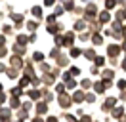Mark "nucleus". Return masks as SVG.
<instances>
[{"label":"nucleus","mask_w":126,"mask_h":122,"mask_svg":"<svg viewBox=\"0 0 126 122\" xmlns=\"http://www.w3.org/2000/svg\"><path fill=\"white\" fill-rule=\"evenodd\" d=\"M59 105H61V109H69V107L73 105V97H69L67 93H59Z\"/></svg>","instance_id":"nucleus-1"},{"label":"nucleus","mask_w":126,"mask_h":122,"mask_svg":"<svg viewBox=\"0 0 126 122\" xmlns=\"http://www.w3.org/2000/svg\"><path fill=\"white\" fill-rule=\"evenodd\" d=\"M84 15H86L88 21H90V19H94L95 15H97V8H95V4H88L86 10H84Z\"/></svg>","instance_id":"nucleus-2"},{"label":"nucleus","mask_w":126,"mask_h":122,"mask_svg":"<svg viewBox=\"0 0 126 122\" xmlns=\"http://www.w3.org/2000/svg\"><path fill=\"white\" fill-rule=\"evenodd\" d=\"M118 53H120V46H118V44H109V46H107V55L117 57Z\"/></svg>","instance_id":"nucleus-3"},{"label":"nucleus","mask_w":126,"mask_h":122,"mask_svg":"<svg viewBox=\"0 0 126 122\" xmlns=\"http://www.w3.org/2000/svg\"><path fill=\"white\" fill-rule=\"evenodd\" d=\"M10 61H12V67H14V69H21V67H23V59H21L17 53H16V55H12V59H10Z\"/></svg>","instance_id":"nucleus-4"},{"label":"nucleus","mask_w":126,"mask_h":122,"mask_svg":"<svg viewBox=\"0 0 126 122\" xmlns=\"http://www.w3.org/2000/svg\"><path fill=\"white\" fill-rule=\"evenodd\" d=\"M115 105H117V99H115V97H109V99H105V103H103V111L107 113V111H111V109H113Z\"/></svg>","instance_id":"nucleus-5"},{"label":"nucleus","mask_w":126,"mask_h":122,"mask_svg":"<svg viewBox=\"0 0 126 122\" xmlns=\"http://www.w3.org/2000/svg\"><path fill=\"white\" fill-rule=\"evenodd\" d=\"M73 42H75V34L73 32L63 34V46H73Z\"/></svg>","instance_id":"nucleus-6"},{"label":"nucleus","mask_w":126,"mask_h":122,"mask_svg":"<svg viewBox=\"0 0 126 122\" xmlns=\"http://www.w3.org/2000/svg\"><path fill=\"white\" fill-rule=\"evenodd\" d=\"M84 99H86V95H84V92H82V90H77L75 93H73V101H77V103L84 101Z\"/></svg>","instance_id":"nucleus-7"},{"label":"nucleus","mask_w":126,"mask_h":122,"mask_svg":"<svg viewBox=\"0 0 126 122\" xmlns=\"http://www.w3.org/2000/svg\"><path fill=\"white\" fill-rule=\"evenodd\" d=\"M97 19H99V23H109V21H111V14H109V10H105V12H101Z\"/></svg>","instance_id":"nucleus-8"},{"label":"nucleus","mask_w":126,"mask_h":122,"mask_svg":"<svg viewBox=\"0 0 126 122\" xmlns=\"http://www.w3.org/2000/svg\"><path fill=\"white\" fill-rule=\"evenodd\" d=\"M48 111V105L44 103V101H40V103H36V113L38 114H44Z\"/></svg>","instance_id":"nucleus-9"},{"label":"nucleus","mask_w":126,"mask_h":122,"mask_svg":"<svg viewBox=\"0 0 126 122\" xmlns=\"http://www.w3.org/2000/svg\"><path fill=\"white\" fill-rule=\"evenodd\" d=\"M42 82L48 84V86H52V84L55 82V76H54V75H48V73H46V75H44V78H42Z\"/></svg>","instance_id":"nucleus-10"},{"label":"nucleus","mask_w":126,"mask_h":122,"mask_svg":"<svg viewBox=\"0 0 126 122\" xmlns=\"http://www.w3.org/2000/svg\"><path fill=\"white\" fill-rule=\"evenodd\" d=\"M111 113H113V116H117V118H120V116L124 114V107H117V109L113 107V109H111Z\"/></svg>","instance_id":"nucleus-11"},{"label":"nucleus","mask_w":126,"mask_h":122,"mask_svg":"<svg viewBox=\"0 0 126 122\" xmlns=\"http://www.w3.org/2000/svg\"><path fill=\"white\" fill-rule=\"evenodd\" d=\"M92 42H94V44H101L103 42V38H101V34H99V32H94V34H92Z\"/></svg>","instance_id":"nucleus-12"},{"label":"nucleus","mask_w":126,"mask_h":122,"mask_svg":"<svg viewBox=\"0 0 126 122\" xmlns=\"http://www.w3.org/2000/svg\"><path fill=\"white\" fill-rule=\"evenodd\" d=\"M10 105H12V109H19V107H21V103H19V97H16V95H14V97L10 99Z\"/></svg>","instance_id":"nucleus-13"},{"label":"nucleus","mask_w":126,"mask_h":122,"mask_svg":"<svg viewBox=\"0 0 126 122\" xmlns=\"http://www.w3.org/2000/svg\"><path fill=\"white\" fill-rule=\"evenodd\" d=\"M40 95H42V92H40V90H31V92H29V97H31V99H40Z\"/></svg>","instance_id":"nucleus-14"},{"label":"nucleus","mask_w":126,"mask_h":122,"mask_svg":"<svg viewBox=\"0 0 126 122\" xmlns=\"http://www.w3.org/2000/svg\"><path fill=\"white\" fill-rule=\"evenodd\" d=\"M67 63H69V59H67L65 55H59V57H57V65H59V67H67Z\"/></svg>","instance_id":"nucleus-15"},{"label":"nucleus","mask_w":126,"mask_h":122,"mask_svg":"<svg viewBox=\"0 0 126 122\" xmlns=\"http://www.w3.org/2000/svg\"><path fill=\"white\" fill-rule=\"evenodd\" d=\"M12 95H16V97H19V95H23V90H21V86H16V88H12Z\"/></svg>","instance_id":"nucleus-16"},{"label":"nucleus","mask_w":126,"mask_h":122,"mask_svg":"<svg viewBox=\"0 0 126 122\" xmlns=\"http://www.w3.org/2000/svg\"><path fill=\"white\" fill-rule=\"evenodd\" d=\"M94 65L95 67H103V65H105V57H101V55H99V57H94Z\"/></svg>","instance_id":"nucleus-17"},{"label":"nucleus","mask_w":126,"mask_h":122,"mask_svg":"<svg viewBox=\"0 0 126 122\" xmlns=\"http://www.w3.org/2000/svg\"><path fill=\"white\" fill-rule=\"evenodd\" d=\"M32 15H34V17H42V8L40 6H32Z\"/></svg>","instance_id":"nucleus-18"},{"label":"nucleus","mask_w":126,"mask_h":122,"mask_svg":"<svg viewBox=\"0 0 126 122\" xmlns=\"http://www.w3.org/2000/svg\"><path fill=\"white\" fill-rule=\"evenodd\" d=\"M94 90L97 92V93H103V90H105V86H103V82H95V84H94Z\"/></svg>","instance_id":"nucleus-19"},{"label":"nucleus","mask_w":126,"mask_h":122,"mask_svg":"<svg viewBox=\"0 0 126 122\" xmlns=\"http://www.w3.org/2000/svg\"><path fill=\"white\" fill-rule=\"evenodd\" d=\"M117 6V0H105V10H113Z\"/></svg>","instance_id":"nucleus-20"},{"label":"nucleus","mask_w":126,"mask_h":122,"mask_svg":"<svg viewBox=\"0 0 126 122\" xmlns=\"http://www.w3.org/2000/svg\"><path fill=\"white\" fill-rule=\"evenodd\" d=\"M17 42H19V46H25L29 42V38L25 36V34H19V36H17Z\"/></svg>","instance_id":"nucleus-21"},{"label":"nucleus","mask_w":126,"mask_h":122,"mask_svg":"<svg viewBox=\"0 0 126 122\" xmlns=\"http://www.w3.org/2000/svg\"><path fill=\"white\" fill-rule=\"evenodd\" d=\"M79 55H82V50L80 48H71V57H79Z\"/></svg>","instance_id":"nucleus-22"},{"label":"nucleus","mask_w":126,"mask_h":122,"mask_svg":"<svg viewBox=\"0 0 126 122\" xmlns=\"http://www.w3.org/2000/svg\"><path fill=\"white\" fill-rule=\"evenodd\" d=\"M8 78H12V80H14V78H17V69H8Z\"/></svg>","instance_id":"nucleus-23"},{"label":"nucleus","mask_w":126,"mask_h":122,"mask_svg":"<svg viewBox=\"0 0 126 122\" xmlns=\"http://www.w3.org/2000/svg\"><path fill=\"white\" fill-rule=\"evenodd\" d=\"M27 29H29V30H36V29H38V23H36V21H29V23H27Z\"/></svg>","instance_id":"nucleus-24"},{"label":"nucleus","mask_w":126,"mask_h":122,"mask_svg":"<svg viewBox=\"0 0 126 122\" xmlns=\"http://www.w3.org/2000/svg\"><path fill=\"white\" fill-rule=\"evenodd\" d=\"M84 27H86V23L82 21V19H80V21H77V23H75V30H82V29H84Z\"/></svg>","instance_id":"nucleus-25"},{"label":"nucleus","mask_w":126,"mask_h":122,"mask_svg":"<svg viewBox=\"0 0 126 122\" xmlns=\"http://www.w3.org/2000/svg\"><path fill=\"white\" fill-rule=\"evenodd\" d=\"M32 59H34V61H42V59H44V53H42V52H34V53H32Z\"/></svg>","instance_id":"nucleus-26"},{"label":"nucleus","mask_w":126,"mask_h":122,"mask_svg":"<svg viewBox=\"0 0 126 122\" xmlns=\"http://www.w3.org/2000/svg\"><path fill=\"white\" fill-rule=\"evenodd\" d=\"M113 76H115V71H111V69L103 71V78H113Z\"/></svg>","instance_id":"nucleus-27"},{"label":"nucleus","mask_w":126,"mask_h":122,"mask_svg":"<svg viewBox=\"0 0 126 122\" xmlns=\"http://www.w3.org/2000/svg\"><path fill=\"white\" fill-rule=\"evenodd\" d=\"M84 55H86L88 59H94V57H95V52L92 50V48H90V50H86V52H84Z\"/></svg>","instance_id":"nucleus-28"},{"label":"nucleus","mask_w":126,"mask_h":122,"mask_svg":"<svg viewBox=\"0 0 126 122\" xmlns=\"http://www.w3.org/2000/svg\"><path fill=\"white\" fill-rule=\"evenodd\" d=\"M55 46H63V34H55Z\"/></svg>","instance_id":"nucleus-29"},{"label":"nucleus","mask_w":126,"mask_h":122,"mask_svg":"<svg viewBox=\"0 0 126 122\" xmlns=\"http://www.w3.org/2000/svg\"><path fill=\"white\" fill-rule=\"evenodd\" d=\"M12 19H14V21H16L17 25H19V23L23 21V15H19V14H14V15H12Z\"/></svg>","instance_id":"nucleus-30"},{"label":"nucleus","mask_w":126,"mask_h":122,"mask_svg":"<svg viewBox=\"0 0 126 122\" xmlns=\"http://www.w3.org/2000/svg\"><path fill=\"white\" fill-rule=\"evenodd\" d=\"M117 86H118V90H126V80H124V78H120V80L117 82Z\"/></svg>","instance_id":"nucleus-31"},{"label":"nucleus","mask_w":126,"mask_h":122,"mask_svg":"<svg viewBox=\"0 0 126 122\" xmlns=\"http://www.w3.org/2000/svg\"><path fill=\"white\" fill-rule=\"evenodd\" d=\"M65 88H69V90H73V88H77V82L69 78V80H67V86H65Z\"/></svg>","instance_id":"nucleus-32"},{"label":"nucleus","mask_w":126,"mask_h":122,"mask_svg":"<svg viewBox=\"0 0 126 122\" xmlns=\"http://www.w3.org/2000/svg\"><path fill=\"white\" fill-rule=\"evenodd\" d=\"M55 92H57V93H65V84H57V86H55Z\"/></svg>","instance_id":"nucleus-33"},{"label":"nucleus","mask_w":126,"mask_h":122,"mask_svg":"<svg viewBox=\"0 0 126 122\" xmlns=\"http://www.w3.org/2000/svg\"><path fill=\"white\" fill-rule=\"evenodd\" d=\"M71 76H80V69L79 67H73L71 69Z\"/></svg>","instance_id":"nucleus-34"},{"label":"nucleus","mask_w":126,"mask_h":122,"mask_svg":"<svg viewBox=\"0 0 126 122\" xmlns=\"http://www.w3.org/2000/svg\"><path fill=\"white\" fill-rule=\"evenodd\" d=\"M25 73H27V75H31V73H34V67H32L31 63H29V65L25 67Z\"/></svg>","instance_id":"nucleus-35"},{"label":"nucleus","mask_w":126,"mask_h":122,"mask_svg":"<svg viewBox=\"0 0 126 122\" xmlns=\"http://www.w3.org/2000/svg\"><path fill=\"white\" fill-rule=\"evenodd\" d=\"M65 120H67V122H79L75 116H71V114H67V116H65Z\"/></svg>","instance_id":"nucleus-36"},{"label":"nucleus","mask_w":126,"mask_h":122,"mask_svg":"<svg viewBox=\"0 0 126 122\" xmlns=\"http://www.w3.org/2000/svg\"><path fill=\"white\" fill-rule=\"evenodd\" d=\"M6 53H8V50H6V48H4V46H0V57H4V55H6Z\"/></svg>","instance_id":"nucleus-37"},{"label":"nucleus","mask_w":126,"mask_h":122,"mask_svg":"<svg viewBox=\"0 0 126 122\" xmlns=\"http://www.w3.org/2000/svg\"><path fill=\"white\" fill-rule=\"evenodd\" d=\"M54 4H55V0H44V6H48V8L54 6Z\"/></svg>","instance_id":"nucleus-38"},{"label":"nucleus","mask_w":126,"mask_h":122,"mask_svg":"<svg viewBox=\"0 0 126 122\" xmlns=\"http://www.w3.org/2000/svg\"><path fill=\"white\" fill-rule=\"evenodd\" d=\"M90 86H92L90 80H82V88H90Z\"/></svg>","instance_id":"nucleus-39"},{"label":"nucleus","mask_w":126,"mask_h":122,"mask_svg":"<svg viewBox=\"0 0 126 122\" xmlns=\"http://www.w3.org/2000/svg\"><path fill=\"white\" fill-rule=\"evenodd\" d=\"M94 99H95V95H92V93H88V95H86V101H88V103H92Z\"/></svg>","instance_id":"nucleus-40"},{"label":"nucleus","mask_w":126,"mask_h":122,"mask_svg":"<svg viewBox=\"0 0 126 122\" xmlns=\"http://www.w3.org/2000/svg\"><path fill=\"white\" fill-rule=\"evenodd\" d=\"M46 122H59V120H57V116H48Z\"/></svg>","instance_id":"nucleus-41"},{"label":"nucleus","mask_w":126,"mask_h":122,"mask_svg":"<svg viewBox=\"0 0 126 122\" xmlns=\"http://www.w3.org/2000/svg\"><path fill=\"white\" fill-rule=\"evenodd\" d=\"M79 122H92V118H90V116H88V114H86V116H82V118H80Z\"/></svg>","instance_id":"nucleus-42"},{"label":"nucleus","mask_w":126,"mask_h":122,"mask_svg":"<svg viewBox=\"0 0 126 122\" xmlns=\"http://www.w3.org/2000/svg\"><path fill=\"white\" fill-rule=\"evenodd\" d=\"M6 44V36H4V34H0V46H4Z\"/></svg>","instance_id":"nucleus-43"},{"label":"nucleus","mask_w":126,"mask_h":122,"mask_svg":"<svg viewBox=\"0 0 126 122\" xmlns=\"http://www.w3.org/2000/svg\"><path fill=\"white\" fill-rule=\"evenodd\" d=\"M4 101H6V95H4L2 92H0V103H4Z\"/></svg>","instance_id":"nucleus-44"},{"label":"nucleus","mask_w":126,"mask_h":122,"mask_svg":"<svg viewBox=\"0 0 126 122\" xmlns=\"http://www.w3.org/2000/svg\"><path fill=\"white\" fill-rule=\"evenodd\" d=\"M32 122H44V120H42L40 116H34V118H32Z\"/></svg>","instance_id":"nucleus-45"},{"label":"nucleus","mask_w":126,"mask_h":122,"mask_svg":"<svg viewBox=\"0 0 126 122\" xmlns=\"http://www.w3.org/2000/svg\"><path fill=\"white\" fill-rule=\"evenodd\" d=\"M120 50H124V52H126V40L122 42V46H120Z\"/></svg>","instance_id":"nucleus-46"},{"label":"nucleus","mask_w":126,"mask_h":122,"mask_svg":"<svg viewBox=\"0 0 126 122\" xmlns=\"http://www.w3.org/2000/svg\"><path fill=\"white\" fill-rule=\"evenodd\" d=\"M122 69L126 71V57H124V61H122Z\"/></svg>","instance_id":"nucleus-47"},{"label":"nucleus","mask_w":126,"mask_h":122,"mask_svg":"<svg viewBox=\"0 0 126 122\" xmlns=\"http://www.w3.org/2000/svg\"><path fill=\"white\" fill-rule=\"evenodd\" d=\"M0 122H6V118H4V116H2V114H0Z\"/></svg>","instance_id":"nucleus-48"},{"label":"nucleus","mask_w":126,"mask_h":122,"mask_svg":"<svg viewBox=\"0 0 126 122\" xmlns=\"http://www.w3.org/2000/svg\"><path fill=\"white\" fill-rule=\"evenodd\" d=\"M122 30H124V32H122V36H126V27H124V29H122Z\"/></svg>","instance_id":"nucleus-49"},{"label":"nucleus","mask_w":126,"mask_h":122,"mask_svg":"<svg viewBox=\"0 0 126 122\" xmlns=\"http://www.w3.org/2000/svg\"><path fill=\"white\" fill-rule=\"evenodd\" d=\"M17 122H21V120H17Z\"/></svg>","instance_id":"nucleus-50"}]
</instances>
